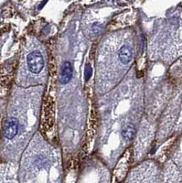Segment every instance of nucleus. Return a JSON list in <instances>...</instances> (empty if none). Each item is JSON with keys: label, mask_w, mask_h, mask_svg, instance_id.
Returning <instances> with one entry per match:
<instances>
[{"label": "nucleus", "mask_w": 182, "mask_h": 183, "mask_svg": "<svg viewBox=\"0 0 182 183\" xmlns=\"http://www.w3.org/2000/svg\"><path fill=\"white\" fill-rule=\"evenodd\" d=\"M27 64L32 73L38 74L44 68V59L40 52L33 51L30 52L27 58Z\"/></svg>", "instance_id": "f257e3e1"}, {"label": "nucleus", "mask_w": 182, "mask_h": 183, "mask_svg": "<svg viewBox=\"0 0 182 183\" xmlns=\"http://www.w3.org/2000/svg\"><path fill=\"white\" fill-rule=\"evenodd\" d=\"M19 123L16 117H8L4 124V135L6 138L11 140L18 132Z\"/></svg>", "instance_id": "f03ea898"}, {"label": "nucleus", "mask_w": 182, "mask_h": 183, "mask_svg": "<svg viewBox=\"0 0 182 183\" xmlns=\"http://www.w3.org/2000/svg\"><path fill=\"white\" fill-rule=\"evenodd\" d=\"M72 76V67L69 62H65L61 70V77H60V82L62 84L68 83Z\"/></svg>", "instance_id": "7ed1b4c3"}, {"label": "nucleus", "mask_w": 182, "mask_h": 183, "mask_svg": "<svg viewBox=\"0 0 182 183\" xmlns=\"http://www.w3.org/2000/svg\"><path fill=\"white\" fill-rule=\"evenodd\" d=\"M122 134H123V136L124 137V138H126L127 140H130L133 138L134 136V127L133 125H126L124 130L122 131Z\"/></svg>", "instance_id": "20e7f679"}, {"label": "nucleus", "mask_w": 182, "mask_h": 183, "mask_svg": "<svg viewBox=\"0 0 182 183\" xmlns=\"http://www.w3.org/2000/svg\"><path fill=\"white\" fill-rule=\"evenodd\" d=\"M92 75V67H91L90 64H87L85 67V80L88 81Z\"/></svg>", "instance_id": "39448f33"}, {"label": "nucleus", "mask_w": 182, "mask_h": 183, "mask_svg": "<svg viewBox=\"0 0 182 183\" xmlns=\"http://www.w3.org/2000/svg\"><path fill=\"white\" fill-rule=\"evenodd\" d=\"M93 31H94V34H97L98 32H99V30H100V26H99V24H94V26H93Z\"/></svg>", "instance_id": "423d86ee"}, {"label": "nucleus", "mask_w": 182, "mask_h": 183, "mask_svg": "<svg viewBox=\"0 0 182 183\" xmlns=\"http://www.w3.org/2000/svg\"><path fill=\"white\" fill-rule=\"evenodd\" d=\"M130 183H140L139 181H137V180H136V181H134V182H130ZM141 183H150V181H144V182H141Z\"/></svg>", "instance_id": "0eeeda50"}]
</instances>
